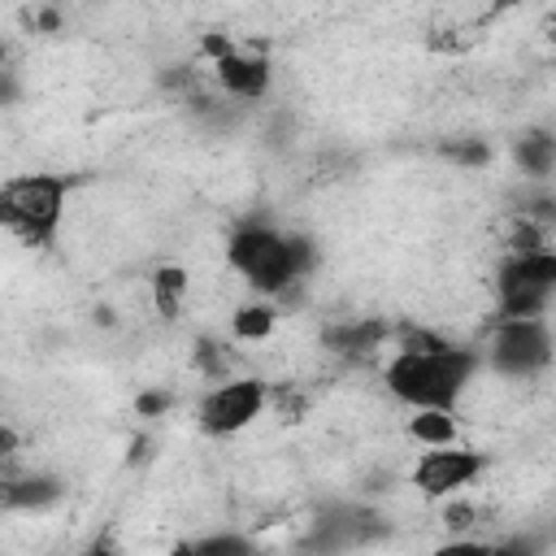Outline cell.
I'll return each mask as SVG.
<instances>
[{
    "label": "cell",
    "instance_id": "obj_1",
    "mask_svg": "<svg viewBox=\"0 0 556 556\" xmlns=\"http://www.w3.org/2000/svg\"><path fill=\"white\" fill-rule=\"evenodd\" d=\"M478 352L469 348H439V352H391L382 365V387L404 404V408H452L460 404L465 387L478 374Z\"/></svg>",
    "mask_w": 556,
    "mask_h": 556
},
{
    "label": "cell",
    "instance_id": "obj_2",
    "mask_svg": "<svg viewBox=\"0 0 556 556\" xmlns=\"http://www.w3.org/2000/svg\"><path fill=\"white\" fill-rule=\"evenodd\" d=\"M226 265L261 295H278V291H291L313 265H317V252L304 235H287V230H274V226H239L230 239H226Z\"/></svg>",
    "mask_w": 556,
    "mask_h": 556
},
{
    "label": "cell",
    "instance_id": "obj_3",
    "mask_svg": "<svg viewBox=\"0 0 556 556\" xmlns=\"http://www.w3.org/2000/svg\"><path fill=\"white\" fill-rule=\"evenodd\" d=\"M65 195H70V182L61 174H17L0 187V222L22 243L43 248L52 243L65 217Z\"/></svg>",
    "mask_w": 556,
    "mask_h": 556
},
{
    "label": "cell",
    "instance_id": "obj_4",
    "mask_svg": "<svg viewBox=\"0 0 556 556\" xmlns=\"http://www.w3.org/2000/svg\"><path fill=\"white\" fill-rule=\"evenodd\" d=\"M495 295L500 317H543L556 295V248L508 256L495 278Z\"/></svg>",
    "mask_w": 556,
    "mask_h": 556
},
{
    "label": "cell",
    "instance_id": "obj_5",
    "mask_svg": "<svg viewBox=\"0 0 556 556\" xmlns=\"http://www.w3.org/2000/svg\"><path fill=\"white\" fill-rule=\"evenodd\" d=\"M556 356V339L543 317H500L486 343V365L504 378H534Z\"/></svg>",
    "mask_w": 556,
    "mask_h": 556
},
{
    "label": "cell",
    "instance_id": "obj_6",
    "mask_svg": "<svg viewBox=\"0 0 556 556\" xmlns=\"http://www.w3.org/2000/svg\"><path fill=\"white\" fill-rule=\"evenodd\" d=\"M265 404H269V391H265L261 378H226L213 391H204L195 417H200V430L204 434L226 439V434L248 430L265 413Z\"/></svg>",
    "mask_w": 556,
    "mask_h": 556
},
{
    "label": "cell",
    "instance_id": "obj_7",
    "mask_svg": "<svg viewBox=\"0 0 556 556\" xmlns=\"http://www.w3.org/2000/svg\"><path fill=\"white\" fill-rule=\"evenodd\" d=\"M486 469V456L473 452V447H430L417 456L413 465V486L426 495V500H452L456 491H465L478 473Z\"/></svg>",
    "mask_w": 556,
    "mask_h": 556
},
{
    "label": "cell",
    "instance_id": "obj_8",
    "mask_svg": "<svg viewBox=\"0 0 556 556\" xmlns=\"http://www.w3.org/2000/svg\"><path fill=\"white\" fill-rule=\"evenodd\" d=\"M213 78H217V87H222L226 96H235V100H261V96L269 91L274 70H269V56H265V52L235 48L230 56H222V61L213 65Z\"/></svg>",
    "mask_w": 556,
    "mask_h": 556
},
{
    "label": "cell",
    "instance_id": "obj_9",
    "mask_svg": "<svg viewBox=\"0 0 556 556\" xmlns=\"http://www.w3.org/2000/svg\"><path fill=\"white\" fill-rule=\"evenodd\" d=\"M408 439L421 443L426 452H430V447H456L460 421H456L452 408H417V413L408 417Z\"/></svg>",
    "mask_w": 556,
    "mask_h": 556
},
{
    "label": "cell",
    "instance_id": "obj_10",
    "mask_svg": "<svg viewBox=\"0 0 556 556\" xmlns=\"http://www.w3.org/2000/svg\"><path fill=\"white\" fill-rule=\"evenodd\" d=\"M148 287H152L156 313L161 317H178L182 304H187V291H191V274L182 265H156L152 278H148Z\"/></svg>",
    "mask_w": 556,
    "mask_h": 556
},
{
    "label": "cell",
    "instance_id": "obj_11",
    "mask_svg": "<svg viewBox=\"0 0 556 556\" xmlns=\"http://www.w3.org/2000/svg\"><path fill=\"white\" fill-rule=\"evenodd\" d=\"M382 339H387V326L382 321H348V326L326 330V343L334 352H343V356H365V352L382 348Z\"/></svg>",
    "mask_w": 556,
    "mask_h": 556
},
{
    "label": "cell",
    "instance_id": "obj_12",
    "mask_svg": "<svg viewBox=\"0 0 556 556\" xmlns=\"http://www.w3.org/2000/svg\"><path fill=\"white\" fill-rule=\"evenodd\" d=\"M61 500V482L56 478H43V473H30V478H9L4 482V508H43Z\"/></svg>",
    "mask_w": 556,
    "mask_h": 556
},
{
    "label": "cell",
    "instance_id": "obj_13",
    "mask_svg": "<svg viewBox=\"0 0 556 556\" xmlns=\"http://www.w3.org/2000/svg\"><path fill=\"white\" fill-rule=\"evenodd\" d=\"M274 326H278V308L265 304V300L243 304V308H235V317H230V334L243 339V343H261V339H269Z\"/></svg>",
    "mask_w": 556,
    "mask_h": 556
},
{
    "label": "cell",
    "instance_id": "obj_14",
    "mask_svg": "<svg viewBox=\"0 0 556 556\" xmlns=\"http://www.w3.org/2000/svg\"><path fill=\"white\" fill-rule=\"evenodd\" d=\"M517 161H521V169H526L530 178H547L552 165H556V143H552L547 135H526V139L517 143Z\"/></svg>",
    "mask_w": 556,
    "mask_h": 556
},
{
    "label": "cell",
    "instance_id": "obj_15",
    "mask_svg": "<svg viewBox=\"0 0 556 556\" xmlns=\"http://www.w3.org/2000/svg\"><path fill=\"white\" fill-rule=\"evenodd\" d=\"M195 556H256V543L235 534V530H222V534H208L195 543Z\"/></svg>",
    "mask_w": 556,
    "mask_h": 556
},
{
    "label": "cell",
    "instance_id": "obj_16",
    "mask_svg": "<svg viewBox=\"0 0 556 556\" xmlns=\"http://www.w3.org/2000/svg\"><path fill=\"white\" fill-rule=\"evenodd\" d=\"M486 539H473V534H460V539H447V543H439L430 556H486Z\"/></svg>",
    "mask_w": 556,
    "mask_h": 556
},
{
    "label": "cell",
    "instance_id": "obj_17",
    "mask_svg": "<svg viewBox=\"0 0 556 556\" xmlns=\"http://www.w3.org/2000/svg\"><path fill=\"white\" fill-rule=\"evenodd\" d=\"M473 517H478L473 504H447V508H443V526L452 530V539H460V534L473 526Z\"/></svg>",
    "mask_w": 556,
    "mask_h": 556
},
{
    "label": "cell",
    "instance_id": "obj_18",
    "mask_svg": "<svg viewBox=\"0 0 556 556\" xmlns=\"http://www.w3.org/2000/svg\"><path fill=\"white\" fill-rule=\"evenodd\" d=\"M169 404H174V395H169V391H143V395L135 400L139 417H156V413H165Z\"/></svg>",
    "mask_w": 556,
    "mask_h": 556
},
{
    "label": "cell",
    "instance_id": "obj_19",
    "mask_svg": "<svg viewBox=\"0 0 556 556\" xmlns=\"http://www.w3.org/2000/svg\"><path fill=\"white\" fill-rule=\"evenodd\" d=\"M222 343H200L195 348V365L204 369V374H222V352H217Z\"/></svg>",
    "mask_w": 556,
    "mask_h": 556
},
{
    "label": "cell",
    "instance_id": "obj_20",
    "mask_svg": "<svg viewBox=\"0 0 556 556\" xmlns=\"http://www.w3.org/2000/svg\"><path fill=\"white\" fill-rule=\"evenodd\" d=\"M486 556H539V552L530 543H521V539H500V543L486 547Z\"/></svg>",
    "mask_w": 556,
    "mask_h": 556
},
{
    "label": "cell",
    "instance_id": "obj_21",
    "mask_svg": "<svg viewBox=\"0 0 556 556\" xmlns=\"http://www.w3.org/2000/svg\"><path fill=\"white\" fill-rule=\"evenodd\" d=\"M78 556H113V552H109V543H104V539H100V543H91V547H83V552H78Z\"/></svg>",
    "mask_w": 556,
    "mask_h": 556
},
{
    "label": "cell",
    "instance_id": "obj_22",
    "mask_svg": "<svg viewBox=\"0 0 556 556\" xmlns=\"http://www.w3.org/2000/svg\"><path fill=\"white\" fill-rule=\"evenodd\" d=\"M169 556H195V543H174Z\"/></svg>",
    "mask_w": 556,
    "mask_h": 556
}]
</instances>
